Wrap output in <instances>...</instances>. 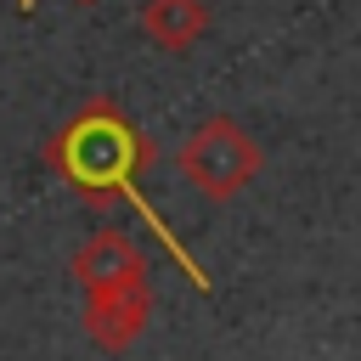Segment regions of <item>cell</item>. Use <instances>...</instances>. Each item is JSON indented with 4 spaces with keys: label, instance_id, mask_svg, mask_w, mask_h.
<instances>
[{
    "label": "cell",
    "instance_id": "cell-1",
    "mask_svg": "<svg viewBox=\"0 0 361 361\" xmlns=\"http://www.w3.org/2000/svg\"><path fill=\"white\" fill-rule=\"evenodd\" d=\"M39 158H45V169H56V175L73 186V197H79V203H90V209L130 203V209L152 226V237L169 248V259H175V265H186L192 288H197V293H209L203 265L186 254V243L164 226V214H158V209L141 197V186H135V180L158 164V141H152L147 130H135V124H130V113H124L113 96H90L79 113H68V118L45 135Z\"/></svg>",
    "mask_w": 361,
    "mask_h": 361
},
{
    "label": "cell",
    "instance_id": "cell-2",
    "mask_svg": "<svg viewBox=\"0 0 361 361\" xmlns=\"http://www.w3.org/2000/svg\"><path fill=\"white\" fill-rule=\"evenodd\" d=\"M259 164H265L259 141H254L237 118H226V113L203 118V124L180 141V175H186V180L197 186V197H209V203H231V197L259 175Z\"/></svg>",
    "mask_w": 361,
    "mask_h": 361
},
{
    "label": "cell",
    "instance_id": "cell-3",
    "mask_svg": "<svg viewBox=\"0 0 361 361\" xmlns=\"http://www.w3.org/2000/svg\"><path fill=\"white\" fill-rule=\"evenodd\" d=\"M68 276L79 282V293H107V288H135L147 282V254L130 231H90L73 259H68Z\"/></svg>",
    "mask_w": 361,
    "mask_h": 361
},
{
    "label": "cell",
    "instance_id": "cell-4",
    "mask_svg": "<svg viewBox=\"0 0 361 361\" xmlns=\"http://www.w3.org/2000/svg\"><path fill=\"white\" fill-rule=\"evenodd\" d=\"M152 322V282H135V288H107V293H85V338L107 355H124Z\"/></svg>",
    "mask_w": 361,
    "mask_h": 361
},
{
    "label": "cell",
    "instance_id": "cell-5",
    "mask_svg": "<svg viewBox=\"0 0 361 361\" xmlns=\"http://www.w3.org/2000/svg\"><path fill=\"white\" fill-rule=\"evenodd\" d=\"M141 34L169 51V56H186L203 34H209V0H147L141 6Z\"/></svg>",
    "mask_w": 361,
    "mask_h": 361
},
{
    "label": "cell",
    "instance_id": "cell-6",
    "mask_svg": "<svg viewBox=\"0 0 361 361\" xmlns=\"http://www.w3.org/2000/svg\"><path fill=\"white\" fill-rule=\"evenodd\" d=\"M34 6H39V0H17V11H34Z\"/></svg>",
    "mask_w": 361,
    "mask_h": 361
},
{
    "label": "cell",
    "instance_id": "cell-7",
    "mask_svg": "<svg viewBox=\"0 0 361 361\" xmlns=\"http://www.w3.org/2000/svg\"><path fill=\"white\" fill-rule=\"evenodd\" d=\"M73 6H96V0H73Z\"/></svg>",
    "mask_w": 361,
    "mask_h": 361
}]
</instances>
